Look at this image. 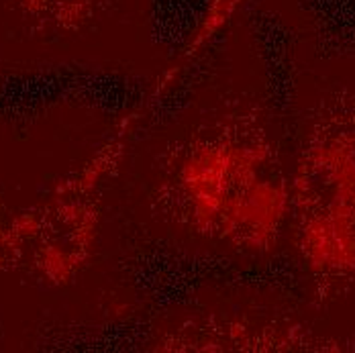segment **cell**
I'll list each match as a JSON object with an SVG mask.
<instances>
[{
  "label": "cell",
  "mask_w": 355,
  "mask_h": 353,
  "mask_svg": "<svg viewBox=\"0 0 355 353\" xmlns=\"http://www.w3.org/2000/svg\"><path fill=\"white\" fill-rule=\"evenodd\" d=\"M157 182L164 211L182 227L248 253L276 243L290 203L274 143L245 114H225L180 139Z\"/></svg>",
  "instance_id": "1"
},
{
  "label": "cell",
  "mask_w": 355,
  "mask_h": 353,
  "mask_svg": "<svg viewBox=\"0 0 355 353\" xmlns=\"http://www.w3.org/2000/svg\"><path fill=\"white\" fill-rule=\"evenodd\" d=\"M292 207L306 259L322 270H355V117L335 114L315 129Z\"/></svg>",
  "instance_id": "2"
},
{
  "label": "cell",
  "mask_w": 355,
  "mask_h": 353,
  "mask_svg": "<svg viewBox=\"0 0 355 353\" xmlns=\"http://www.w3.org/2000/svg\"><path fill=\"white\" fill-rule=\"evenodd\" d=\"M129 4V0H0V10L29 37L71 41L103 33Z\"/></svg>",
  "instance_id": "3"
}]
</instances>
